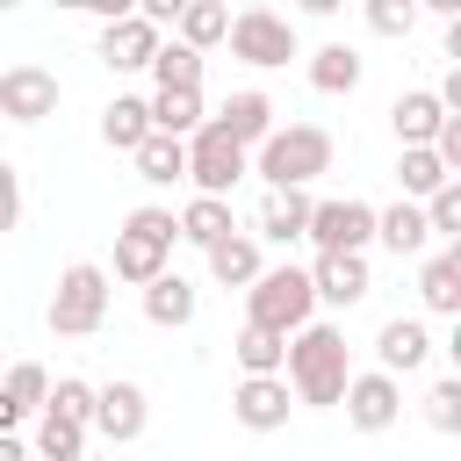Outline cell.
Returning <instances> with one entry per match:
<instances>
[{
	"label": "cell",
	"mask_w": 461,
	"mask_h": 461,
	"mask_svg": "<svg viewBox=\"0 0 461 461\" xmlns=\"http://www.w3.org/2000/svg\"><path fill=\"white\" fill-rule=\"evenodd\" d=\"M439 122H447V108L432 101V86H411V94L389 101V130H396L403 151H425V144L439 137Z\"/></svg>",
	"instance_id": "obj_17"
},
{
	"label": "cell",
	"mask_w": 461,
	"mask_h": 461,
	"mask_svg": "<svg viewBox=\"0 0 461 461\" xmlns=\"http://www.w3.org/2000/svg\"><path fill=\"white\" fill-rule=\"evenodd\" d=\"M223 29H230V7H223V0H180V22H173V43H187V50L202 58L209 43H223Z\"/></svg>",
	"instance_id": "obj_24"
},
{
	"label": "cell",
	"mask_w": 461,
	"mask_h": 461,
	"mask_svg": "<svg viewBox=\"0 0 461 461\" xmlns=\"http://www.w3.org/2000/svg\"><path fill=\"white\" fill-rule=\"evenodd\" d=\"M0 461H29V447H22L14 432H0Z\"/></svg>",
	"instance_id": "obj_39"
},
{
	"label": "cell",
	"mask_w": 461,
	"mask_h": 461,
	"mask_svg": "<svg viewBox=\"0 0 461 461\" xmlns=\"http://www.w3.org/2000/svg\"><path fill=\"white\" fill-rule=\"evenodd\" d=\"M209 122H216V130H223L238 151H259V144L274 137V101H267L259 86H238V94H230V101L209 115Z\"/></svg>",
	"instance_id": "obj_16"
},
{
	"label": "cell",
	"mask_w": 461,
	"mask_h": 461,
	"mask_svg": "<svg viewBox=\"0 0 461 461\" xmlns=\"http://www.w3.org/2000/svg\"><path fill=\"white\" fill-rule=\"evenodd\" d=\"M151 137V108H144V94H115L108 108H101V144L108 151H137Z\"/></svg>",
	"instance_id": "obj_23"
},
{
	"label": "cell",
	"mask_w": 461,
	"mask_h": 461,
	"mask_svg": "<svg viewBox=\"0 0 461 461\" xmlns=\"http://www.w3.org/2000/svg\"><path fill=\"white\" fill-rule=\"evenodd\" d=\"M317 252H367L375 245V202L360 194H331V202H310V230H303Z\"/></svg>",
	"instance_id": "obj_8"
},
{
	"label": "cell",
	"mask_w": 461,
	"mask_h": 461,
	"mask_svg": "<svg viewBox=\"0 0 461 461\" xmlns=\"http://www.w3.org/2000/svg\"><path fill=\"white\" fill-rule=\"evenodd\" d=\"M418 209H425V230H432V238H447V245L461 238V180H447V187H439L432 202H418Z\"/></svg>",
	"instance_id": "obj_35"
},
{
	"label": "cell",
	"mask_w": 461,
	"mask_h": 461,
	"mask_svg": "<svg viewBox=\"0 0 461 461\" xmlns=\"http://www.w3.org/2000/svg\"><path fill=\"white\" fill-rule=\"evenodd\" d=\"M202 259H209V281H216V288H252V281L267 274V259H259V238H252V230H230V238H223V245H209Z\"/></svg>",
	"instance_id": "obj_20"
},
{
	"label": "cell",
	"mask_w": 461,
	"mask_h": 461,
	"mask_svg": "<svg viewBox=\"0 0 461 461\" xmlns=\"http://www.w3.org/2000/svg\"><path fill=\"white\" fill-rule=\"evenodd\" d=\"M339 403H346V425H353V432H389V425L403 418V382H389L382 367H367V375L346 382Z\"/></svg>",
	"instance_id": "obj_11"
},
{
	"label": "cell",
	"mask_w": 461,
	"mask_h": 461,
	"mask_svg": "<svg viewBox=\"0 0 461 461\" xmlns=\"http://www.w3.org/2000/svg\"><path fill=\"white\" fill-rule=\"evenodd\" d=\"M425 360H432V331H425V317H389V324L375 331V367H382L389 382L418 375Z\"/></svg>",
	"instance_id": "obj_15"
},
{
	"label": "cell",
	"mask_w": 461,
	"mask_h": 461,
	"mask_svg": "<svg viewBox=\"0 0 461 461\" xmlns=\"http://www.w3.org/2000/svg\"><path fill=\"white\" fill-rule=\"evenodd\" d=\"M331 151L339 144L324 122H274V137L252 151V173L267 180V194H288V187L303 194L317 173H331Z\"/></svg>",
	"instance_id": "obj_2"
},
{
	"label": "cell",
	"mask_w": 461,
	"mask_h": 461,
	"mask_svg": "<svg viewBox=\"0 0 461 461\" xmlns=\"http://www.w3.org/2000/svg\"><path fill=\"white\" fill-rule=\"evenodd\" d=\"M0 115L36 130L43 115H58V72L50 65H7L0 72Z\"/></svg>",
	"instance_id": "obj_9"
},
{
	"label": "cell",
	"mask_w": 461,
	"mask_h": 461,
	"mask_svg": "<svg viewBox=\"0 0 461 461\" xmlns=\"http://www.w3.org/2000/svg\"><path fill=\"white\" fill-rule=\"evenodd\" d=\"M418 303H425L432 317H461V245L425 252V267H418Z\"/></svg>",
	"instance_id": "obj_18"
},
{
	"label": "cell",
	"mask_w": 461,
	"mask_h": 461,
	"mask_svg": "<svg viewBox=\"0 0 461 461\" xmlns=\"http://www.w3.org/2000/svg\"><path fill=\"white\" fill-rule=\"evenodd\" d=\"M151 79H158V94H202V58L187 43H158Z\"/></svg>",
	"instance_id": "obj_31"
},
{
	"label": "cell",
	"mask_w": 461,
	"mask_h": 461,
	"mask_svg": "<svg viewBox=\"0 0 461 461\" xmlns=\"http://www.w3.org/2000/svg\"><path fill=\"white\" fill-rule=\"evenodd\" d=\"M281 382H288V396H295V403L331 411V403L346 396V382H353L346 331H339V324H303V331L288 339V353H281Z\"/></svg>",
	"instance_id": "obj_1"
},
{
	"label": "cell",
	"mask_w": 461,
	"mask_h": 461,
	"mask_svg": "<svg viewBox=\"0 0 461 461\" xmlns=\"http://www.w3.org/2000/svg\"><path fill=\"white\" fill-rule=\"evenodd\" d=\"M22 223V173H14V158H0V238Z\"/></svg>",
	"instance_id": "obj_38"
},
{
	"label": "cell",
	"mask_w": 461,
	"mask_h": 461,
	"mask_svg": "<svg viewBox=\"0 0 461 461\" xmlns=\"http://www.w3.org/2000/svg\"><path fill=\"white\" fill-rule=\"evenodd\" d=\"M43 411H58V418H72V425H94V382H79V375H58Z\"/></svg>",
	"instance_id": "obj_34"
},
{
	"label": "cell",
	"mask_w": 461,
	"mask_h": 461,
	"mask_svg": "<svg viewBox=\"0 0 461 461\" xmlns=\"http://www.w3.org/2000/svg\"><path fill=\"white\" fill-rule=\"evenodd\" d=\"M360 72H367V58H360L353 43H317V50H310V86H317V94H353Z\"/></svg>",
	"instance_id": "obj_22"
},
{
	"label": "cell",
	"mask_w": 461,
	"mask_h": 461,
	"mask_svg": "<svg viewBox=\"0 0 461 461\" xmlns=\"http://www.w3.org/2000/svg\"><path fill=\"white\" fill-rule=\"evenodd\" d=\"M0 389H7V403H14L22 418H36V411L50 403V367H43V360H14V367H0Z\"/></svg>",
	"instance_id": "obj_30"
},
{
	"label": "cell",
	"mask_w": 461,
	"mask_h": 461,
	"mask_svg": "<svg viewBox=\"0 0 461 461\" xmlns=\"http://www.w3.org/2000/svg\"><path fill=\"white\" fill-rule=\"evenodd\" d=\"M144 418H151V403H144L137 382H101V389H94V425H86V432H101L108 447H130V439L144 432Z\"/></svg>",
	"instance_id": "obj_13"
},
{
	"label": "cell",
	"mask_w": 461,
	"mask_h": 461,
	"mask_svg": "<svg viewBox=\"0 0 461 461\" xmlns=\"http://www.w3.org/2000/svg\"><path fill=\"white\" fill-rule=\"evenodd\" d=\"M14 425H22V411H14V403H7V389H0V432H14Z\"/></svg>",
	"instance_id": "obj_40"
},
{
	"label": "cell",
	"mask_w": 461,
	"mask_h": 461,
	"mask_svg": "<svg viewBox=\"0 0 461 461\" xmlns=\"http://www.w3.org/2000/svg\"><path fill=\"white\" fill-rule=\"evenodd\" d=\"M194 310H202V295H194V281L187 274H158V281H144V317L158 324V331H187L194 324Z\"/></svg>",
	"instance_id": "obj_19"
},
{
	"label": "cell",
	"mask_w": 461,
	"mask_h": 461,
	"mask_svg": "<svg viewBox=\"0 0 461 461\" xmlns=\"http://www.w3.org/2000/svg\"><path fill=\"white\" fill-rule=\"evenodd\" d=\"M230 353H238V367H245V375H281V353H288V339H274V331L245 324V331L230 339Z\"/></svg>",
	"instance_id": "obj_33"
},
{
	"label": "cell",
	"mask_w": 461,
	"mask_h": 461,
	"mask_svg": "<svg viewBox=\"0 0 461 461\" xmlns=\"http://www.w3.org/2000/svg\"><path fill=\"white\" fill-rule=\"evenodd\" d=\"M303 274H310V295L331 303V310H353V303H367V288H375L367 252H317Z\"/></svg>",
	"instance_id": "obj_10"
},
{
	"label": "cell",
	"mask_w": 461,
	"mask_h": 461,
	"mask_svg": "<svg viewBox=\"0 0 461 461\" xmlns=\"http://www.w3.org/2000/svg\"><path fill=\"white\" fill-rule=\"evenodd\" d=\"M396 180H403V202H432L454 173H447V166L432 158V144H425V151H403V158H396Z\"/></svg>",
	"instance_id": "obj_32"
},
{
	"label": "cell",
	"mask_w": 461,
	"mask_h": 461,
	"mask_svg": "<svg viewBox=\"0 0 461 461\" xmlns=\"http://www.w3.org/2000/svg\"><path fill=\"white\" fill-rule=\"evenodd\" d=\"M173 245H180L173 209H158V202L130 209V216H122V230H115V281H130V288L158 281V274L173 267Z\"/></svg>",
	"instance_id": "obj_3"
},
{
	"label": "cell",
	"mask_w": 461,
	"mask_h": 461,
	"mask_svg": "<svg viewBox=\"0 0 461 461\" xmlns=\"http://www.w3.org/2000/svg\"><path fill=\"white\" fill-rule=\"evenodd\" d=\"M173 230H180L187 245H202V252H209V245H223L238 223H230V202H209V194H194V202L173 216Z\"/></svg>",
	"instance_id": "obj_28"
},
{
	"label": "cell",
	"mask_w": 461,
	"mask_h": 461,
	"mask_svg": "<svg viewBox=\"0 0 461 461\" xmlns=\"http://www.w3.org/2000/svg\"><path fill=\"white\" fill-rule=\"evenodd\" d=\"M252 173V151H238L216 122H202L194 137H187V180H194V194H209V202H230V187Z\"/></svg>",
	"instance_id": "obj_7"
},
{
	"label": "cell",
	"mask_w": 461,
	"mask_h": 461,
	"mask_svg": "<svg viewBox=\"0 0 461 461\" xmlns=\"http://www.w3.org/2000/svg\"><path fill=\"white\" fill-rule=\"evenodd\" d=\"M130 158H137V180H144V187H173V180H187V144H180V137H144Z\"/></svg>",
	"instance_id": "obj_27"
},
{
	"label": "cell",
	"mask_w": 461,
	"mask_h": 461,
	"mask_svg": "<svg viewBox=\"0 0 461 461\" xmlns=\"http://www.w3.org/2000/svg\"><path fill=\"white\" fill-rule=\"evenodd\" d=\"M375 245H389L396 259H425V245H432L425 209H418V202H389V209H375Z\"/></svg>",
	"instance_id": "obj_21"
},
{
	"label": "cell",
	"mask_w": 461,
	"mask_h": 461,
	"mask_svg": "<svg viewBox=\"0 0 461 461\" xmlns=\"http://www.w3.org/2000/svg\"><path fill=\"white\" fill-rule=\"evenodd\" d=\"M223 43H230V58L252 65V72H274V65H288V58L303 50V43H295V22H288L281 7H238L230 29H223Z\"/></svg>",
	"instance_id": "obj_6"
},
{
	"label": "cell",
	"mask_w": 461,
	"mask_h": 461,
	"mask_svg": "<svg viewBox=\"0 0 461 461\" xmlns=\"http://www.w3.org/2000/svg\"><path fill=\"white\" fill-rule=\"evenodd\" d=\"M144 108H151V137H194L209 115H202V94H144Z\"/></svg>",
	"instance_id": "obj_26"
},
{
	"label": "cell",
	"mask_w": 461,
	"mask_h": 461,
	"mask_svg": "<svg viewBox=\"0 0 461 461\" xmlns=\"http://www.w3.org/2000/svg\"><path fill=\"white\" fill-rule=\"evenodd\" d=\"M303 230H310V194L288 187V194H267V202H259V230H252V238H267V245H295Z\"/></svg>",
	"instance_id": "obj_25"
},
{
	"label": "cell",
	"mask_w": 461,
	"mask_h": 461,
	"mask_svg": "<svg viewBox=\"0 0 461 461\" xmlns=\"http://www.w3.org/2000/svg\"><path fill=\"white\" fill-rule=\"evenodd\" d=\"M86 425H72V418H58V411H36V454L29 461H86Z\"/></svg>",
	"instance_id": "obj_29"
},
{
	"label": "cell",
	"mask_w": 461,
	"mask_h": 461,
	"mask_svg": "<svg viewBox=\"0 0 461 461\" xmlns=\"http://www.w3.org/2000/svg\"><path fill=\"white\" fill-rule=\"evenodd\" d=\"M425 425H432V432H461V382H454V375L425 389Z\"/></svg>",
	"instance_id": "obj_36"
},
{
	"label": "cell",
	"mask_w": 461,
	"mask_h": 461,
	"mask_svg": "<svg viewBox=\"0 0 461 461\" xmlns=\"http://www.w3.org/2000/svg\"><path fill=\"white\" fill-rule=\"evenodd\" d=\"M367 29L375 36H411L418 29V7L411 0H367Z\"/></svg>",
	"instance_id": "obj_37"
},
{
	"label": "cell",
	"mask_w": 461,
	"mask_h": 461,
	"mask_svg": "<svg viewBox=\"0 0 461 461\" xmlns=\"http://www.w3.org/2000/svg\"><path fill=\"white\" fill-rule=\"evenodd\" d=\"M158 29L151 22H137V14H122V22H101V36H94V58L108 65V72H151V58H158Z\"/></svg>",
	"instance_id": "obj_12"
},
{
	"label": "cell",
	"mask_w": 461,
	"mask_h": 461,
	"mask_svg": "<svg viewBox=\"0 0 461 461\" xmlns=\"http://www.w3.org/2000/svg\"><path fill=\"white\" fill-rule=\"evenodd\" d=\"M43 324H50L58 339H94V331L108 324V267H94V259H72V267L58 274V288H50V310H43Z\"/></svg>",
	"instance_id": "obj_5"
},
{
	"label": "cell",
	"mask_w": 461,
	"mask_h": 461,
	"mask_svg": "<svg viewBox=\"0 0 461 461\" xmlns=\"http://www.w3.org/2000/svg\"><path fill=\"white\" fill-rule=\"evenodd\" d=\"M245 324L274 331V339H295L303 324H317V295H310V274L288 259V267H267L252 288H245Z\"/></svg>",
	"instance_id": "obj_4"
},
{
	"label": "cell",
	"mask_w": 461,
	"mask_h": 461,
	"mask_svg": "<svg viewBox=\"0 0 461 461\" xmlns=\"http://www.w3.org/2000/svg\"><path fill=\"white\" fill-rule=\"evenodd\" d=\"M288 411H295V396H288L281 375H245V382L230 389V418H238L245 432H281Z\"/></svg>",
	"instance_id": "obj_14"
}]
</instances>
